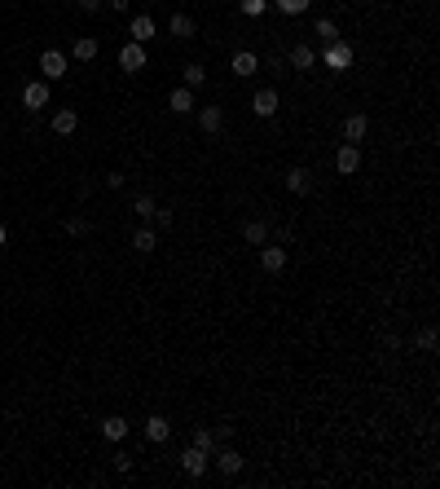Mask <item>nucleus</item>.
<instances>
[{
    "label": "nucleus",
    "mask_w": 440,
    "mask_h": 489,
    "mask_svg": "<svg viewBox=\"0 0 440 489\" xmlns=\"http://www.w3.org/2000/svg\"><path fill=\"white\" fill-rule=\"evenodd\" d=\"M229 66H233V75H238V80H251L256 71H260V57H256L251 49H238V53L229 57Z\"/></svg>",
    "instance_id": "11"
},
{
    "label": "nucleus",
    "mask_w": 440,
    "mask_h": 489,
    "mask_svg": "<svg viewBox=\"0 0 440 489\" xmlns=\"http://www.w3.org/2000/svg\"><path fill=\"white\" fill-rule=\"evenodd\" d=\"M172 221H176V216H172L168 207H163V212H154V225H159V230H172Z\"/></svg>",
    "instance_id": "34"
},
{
    "label": "nucleus",
    "mask_w": 440,
    "mask_h": 489,
    "mask_svg": "<svg viewBox=\"0 0 440 489\" xmlns=\"http://www.w3.org/2000/svg\"><path fill=\"white\" fill-rule=\"evenodd\" d=\"M154 247H159V234H154V230H137V234H133V252H141V256H150Z\"/></svg>",
    "instance_id": "23"
},
{
    "label": "nucleus",
    "mask_w": 440,
    "mask_h": 489,
    "mask_svg": "<svg viewBox=\"0 0 440 489\" xmlns=\"http://www.w3.org/2000/svg\"><path fill=\"white\" fill-rule=\"evenodd\" d=\"M356 168H361V150H356L352 141H343V146L335 150V172L339 176H352Z\"/></svg>",
    "instance_id": "8"
},
{
    "label": "nucleus",
    "mask_w": 440,
    "mask_h": 489,
    "mask_svg": "<svg viewBox=\"0 0 440 489\" xmlns=\"http://www.w3.org/2000/svg\"><path fill=\"white\" fill-rule=\"evenodd\" d=\"M102 436H106V441H124V436H128V419H119V414L102 419Z\"/></svg>",
    "instance_id": "22"
},
{
    "label": "nucleus",
    "mask_w": 440,
    "mask_h": 489,
    "mask_svg": "<svg viewBox=\"0 0 440 489\" xmlns=\"http://www.w3.org/2000/svg\"><path fill=\"white\" fill-rule=\"evenodd\" d=\"M102 5H106V0H79V14H97Z\"/></svg>",
    "instance_id": "35"
},
{
    "label": "nucleus",
    "mask_w": 440,
    "mask_h": 489,
    "mask_svg": "<svg viewBox=\"0 0 440 489\" xmlns=\"http://www.w3.org/2000/svg\"><path fill=\"white\" fill-rule=\"evenodd\" d=\"M194 106H198V102H194V89H185V84H181V89H172V93H168V111H172V115H189Z\"/></svg>",
    "instance_id": "13"
},
{
    "label": "nucleus",
    "mask_w": 440,
    "mask_h": 489,
    "mask_svg": "<svg viewBox=\"0 0 440 489\" xmlns=\"http://www.w3.org/2000/svg\"><path fill=\"white\" fill-rule=\"evenodd\" d=\"M66 234H70V238H84V234H88V221H84V216H70V221H66Z\"/></svg>",
    "instance_id": "32"
},
{
    "label": "nucleus",
    "mask_w": 440,
    "mask_h": 489,
    "mask_svg": "<svg viewBox=\"0 0 440 489\" xmlns=\"http://www.w3.org/2000/svg\"><path fill=\"white\" fill-rule=\"evenodd\" d=\"M207 468H211V454H203L198 445H185V450H181V472H185V476H203Z\"/></svg>",
    "instance_id": "5"
},
{
    "label": "nucleus",
    "mask_w": 440,
    "mask_h": 489,
    "mask_svg": "<svg viewBox=\"0 0 440 489\" xmlns=\"http://www.w3.org/2000/svg\"><path fill=\"white\" fill-rule=\"evenodd\" d=\"M365 133H370V119H365V115H348V119H343V141H352V146H356V141H365Z\"/></svg>",
    "instance_id": "16"
},
{
    "label": "nucleus",
    "mask_w": 440,
    "mask_h": 489,
    "mask_svg": "<svg viewBox=\"0 0 440 489\" xmlns=\"http://www.w3.org/2000/svg\"><path fill=\"white\" fill-rule=\"evenodd\" d=\"M436 344H440V331L436 326H423L419 335H414V349H419V353H436Z\"/></svg>",
    "instance_id": "24"
},
{
    "label": "nucleus",
    "mask_w": 440,
    "mask_h": 489,
    "mask_svg": "<svg viewBox=\"0 0 440 489\" xmlns=\"http://www.w3.org/2000/svg\"><path fill=\"white\" fill-rule=\"evenodd\" d=\"M106 5H111L115 14H128V9H133V0H106Z\"/></svg>",
    "instance_id": "36"
},
{
    "label": "nucleus",
    "mask_w": 440,
    "mask_h": 489,
    "mask_svg": "<svg viewBox=\"0 0 440 489\" xmlns=\"http://www.w3.org/2000/svg\"><path fill=\"white\" fill-rule=\"evenodd\" d=\"M278 106H282V98H278V89H256V98H251V111H256L260 119L278 115Z\"/></svg>",
    "instance_id": "10"
},
{
    "label": "nucleus",
    "mask_w": 440,
    "mask_h": 489,
    "mask_svg": "<svg viewBox=\"0 0 440 489\" xmlns=\"http://www.w3.org/2000/svg\"><path fill=\"white\" fill-rule=\"evenodd\" d=\"M168 436H172V423L163 419V414H150V419H146V441H154V445H163Z\"/></svg>",
    "instance_id": "17"
},
{
    "label": "nucleus",
    "mask_w": 440,
    "mask_h": 489,
    "mask_svg": "<svg viewBox=\"0 0 440 489\" xmlns=\"http://www.w3.org/2000/svg\"><path fill=\"white\" fill-rule=\"evenodd\" d=\"M242 238H247L251 247H265V243H269V225H265V221H247V225H242Z\"/></svg>",
    "instance_id": "20"
},
{
    "label": "nucleus",
    "mask_w": 440,
    "mask_h": 489,
    "mask_svg": "<svg viewBox=\"0 0 440 489\" xmlns=\"http://www.w3.org/2000/svg\"><path fill=\"white\" fill-rule=\"evenodd\" d=\"M260 269H265V273H282V269H287V247H282V243H265V247H260Z\"/></svg>",
    "instance_id": "7"
},
{
    "label": "nucleus",
    "mask_w": 440,
    "mask_h": 489,
    "mask_svg": "<svg viewBox=\"0 0 440 489\" xmlns=\"http://www.w3.org/2000/svg\"><path fill=\"white\" fill-rule=\"evenodd\" d=\"M119 66L128 71V75H137V71H146V44H137V40H128L124 49H119Z\"/></svg>",
    "instance_id": "4"
},
{
    "label": "nucleus",
    "mask_w": 440,
    "mask_h": 489,
    "mask_svg": "<svg viewBox=\"0 0 440 489\" xmlns=\"http://www.w3.org/2000/svg\"><path fill=\"white\" fill-rule=\"evenodd\" d=\"M203 84H207V71H203V62H189V66H185V89H194V93H198Z\"/></svg>",
    "instance_id": "27"
},
{
    "label": "nucleus",
    "mask_w": 440,
    "mask_h": 489,
    "mask_svg": "<svg viewBox=\"0 0 440 489\" xmlns=\"http://www.w3.org/2000/svg\"><path fill=\"white\" fill-rule=\"evenodd\" d=\"M9 243V230H5V225H0V247H5Z\"/></svg>",
    "instance_id": "37"
},
{
    "label": "nucleus",
    "mask_w": 440,
    "mask_h": 489,
    "mask_svg": "<svg viewBox=\"0 0 440 489\" xmlns=\"http://www.w3.org/2000/svg\"><path fill=\"white\" fill-rule=\"evenodd\" d=\"M111 468H115L119 476H128V472H133V454H124V450H115V454H111Z\"/></svg>",
    "instance_id": "31"
},
{
    "label": "nucleus",
    "mask_w": 440,
    "mask_h": 489,
    "mask_svg": "<svg viewBox=\"0 0 440 489\" xmlns=\"http://www.w3.org/2000/svg\"><path fill=\"white\" fill-rule=\"evenodd\" d=\"M322 62H326L330 71H348V66H352V44H348V40H330L326 53H322Z\"/></svg>",
    "instance_id": "3"
},
{
    "label": "nucleus",
    "mask_w": 440,
    "mask_h": 489,
    "mask_svg": "<svg viewBox=\"0 0 440 489\" xmlns=\"http://www.w3.org/2000/svg\"><path fill=\"white\" fill-rule=\"evenodd\" d=\"M168 35H176V40H194V35H198V22L189 18V14H172V18H168Z\"/></svg>",
    "instance_id": "14"
},
{
    "label": "nucleus",
    "mask_w": 440,
    "mask_h": 489,
    "mask_svg": "<svg viewBox=\"0 0 440 489\" xmlns=\"http://www.w3.org/2000/svg\"><path fill=\"white\" fill-rule=\"evenodd\" d=\"M128 35H133L137 44L154 40V18H150V14H137V18H133V31H128Z\"/></svg>",
    "instance_id": "19"
},
{
    "label": "nucleus",
    "mask_w": 440,
    "mask_h": 489,
    "mask_svg": "<svg viewBox=\"0 0 440 489\" xmlns=\"http://www.w3.org/2000/svg\"><path fill=\"white\" fill-rule=\"evenodd\" d=\"M313 35H322V40L330 44V40H339V27L330 18H317V27H313Z\"/></svg>",
    "instance_id": "29"
},
{
    "label": "nucleus",
    "mask_w": 440,
    "mask_h": 489,
    "mask_svg": "<svg viewBox=\"0 0 440 489\" xmlns=\"http://www.w3.org/2000/svg\"><path fill=\"white\" fill-rule=\"evenodd\" d=\"M70 57H75V62H93V57H97V40H93V35H79Z\"/></svg>",
    "instance_id": "21"
},
{
    "label": "nucleus",
    "mask_w": 440,
    "mask_h": 489,
    "mask_svg": "<svg viewBox=\"0 0 440 489\" xmlns=\"http://www.w3.org/2000/svg\"><path fill=\"white\" fill-rule=\"evenodd\" d=\"M66 71H70V57H66L62 49H44V53H40V75H44V80H62Z\"/></svg>",
    "instance_id": "1"
},
{
    "label": "nucleus",
    "mask_w": 440,
    "mask_h": 489,
    "mask_svg": "<svg viewBox=\"0 0 440 489\" xmlns=\"http://www.w3.org/2000/svg\"><path fill=\"white\" fill-rule=\"evenodd\" d=\"M49 124H53V133H57V137H70V133L79 128V115L70 111V106H62V111H53V119H49Z\"/></svg>",
    "instance_id": "15"
},
{
    "label": "nucleus",
    "mask_w": 440,
    "mask_h": 489,
    "mask_svg": "<svg viewBox=\"0 0 440 489\" xmlns=\"http://www.w3.org/2000/svg\"><path fill=\"white\" fill-rule=\"evenodd\" d=\"M287 62H291V71H313V66H317V49H313L308 40H300V44H291Z\"/></svg>",
    "instance_id": "9"
},
{
    "label": "nucleus",
    "mask_w": 440,
    "mask_h": 489,
    "mask_svg": "<svg viewBox=\"0 0 440 489\" xmlns=\"http://www.w3.org/2000/svg\"><path fill=\"white\" fill-rule=\"evenodd\" d=\"M238 9H242L247 18H265V14H269V0H242Z\"/></svg>",
    "instance_id": "30"
},
{
    "label": "nucleus",
    "mask_w": 440,
    "mask_h": 489,
    "mask_svg": "<svg viewBox=\"0 0 440 489\" xmlns=\"http://www.w3.org/2000/svg\"><path fill=\"white\" fill-rule=\"evenodd\" d=\"M198 128H203L207 137H216L224 128V111H220V106H198Z\"/></svg>",
    "instance_id": "12"
},
{
    "label": "nucleus",
    "mask_w": 440,
    "mask_h": 489,
    "mask_svg": "<svg viewBox=\"0 0 440 489\" xmlns=\"http://www.w3.org/2000/svg\"><path fill=\"white\" fill-rule=\"evenodd\" d=\"M308 5H313V0H273V9H278V14H287V18L308 14Z\"/></svg>",
    "instance_id": "25"
},
{
    "label": "nucleus",
    "mask_w": 440,
    "mask_h": 489,
    "mask_svg": "<svg viewBox=\"0 0 440 489\" xmlns=\"http://www.w3.org/2000/svg\"><path fill=\"white\" fill-rule=\"evenodd\" d=\"M189 445H198V450H203V454H211V450H216V432H211V427H194V436H189Z\"/></svg>",
    "instance_id": "26"
},
{
    "label": "nucleus",
    "mask_w": 440,
    "mask_h": 489,
    "mask_svg": "<svg viewBox=\"0 0 440 489\" xmlns=\"http://www.w3.org/2000/svg\"><path fill=\"white\" fill-rule=\"evenodd\" d=\"M154 212H159V207H154V199H150V194H137V199H133V216L154 221Z\"/></svg>",
    "instance_id": "28"
},
{
    "label": "nucleus",
    "mask_w": 440,
    "mask_h": 489,
    "mask_svg": "<svg viewBox=\"0 0 440 489\" xmlns=\"http://www.w3.org/2000/svg\"><path fill=\"white\" fill-rule=\"evenodd\" d=\"M287 190L304 199L308 190H313V176H308V168H287Z\"/></svg>",
    "instance_id": "18"
},
{
    "label": "nucleus",
    "mask_w": 440,
    "mask_h": 489,
    "mask_svg": "<svg viewBox=\"0 0 440 489\" xmlns=\"http://www.w3.org/2000/svg\"><path fill=\"white\" fill-rule=\"evenodd\" d=\"M211 432H216V445H229V441H233V427H229V423H220V427H211Z\"/></svg>",
    "instance_id": "33"
},
{
    "label": "nucleus",
    "mask_w": 440,
    "mask_h": 489,
    "mask_svg": "<svg viewBox=\"0 0 440 489\" xmlns=\"http://www.w3.org/2000/svg\"><path fill=\"white\" fill-rule=\"evenodd\" d=\"M22 106L27 111H44L49 106V80H27L22 84Z\"/></svg>",
    "instance_id": "2"
},
{
    "label": "nucleus",
    "mask_w": 440,
    "mask_h": 489,
    "mask_svg": "<svg viewBox=\"0 0 440 489\" xmlns=\"http://www.w3.org/2000/svg\"><path fill=\"white\" fill-rule=\"evenodd\" d=\"M211 459H216L220 476H238V472H242V454H238L233 445H216V450H211Z\"/></svg>",
    "instance_id": "6"
}]
</instances>
